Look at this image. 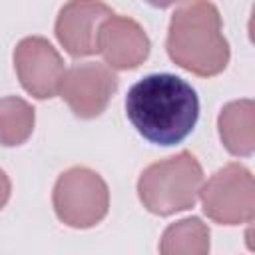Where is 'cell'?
<instances>
[{"instance_id":"1","label":"cell","mask_w":255,"mask_h":255,"mask_svg":"<svg viewBox=\"0 0 255 255\" xmlns=\"http://www.w3.org/2000/svg\"><path fill=\"white\" fill-rule=\"evenodd\" d=\"M126 116L149 143L175 145L193 131L199 98L193 86L175 74H147L128 90Z\"/></svg>"},{"instance_id":"2","label":"cell","mask_w":255,"mask_h":255,"mask_svg":"<svg viewBox=\"0 0 255 255\" xmlns=\"http://www.w3.org/2000/svg\"><path fill=\"white\" fill-rule=\"evenodd\" d=\"M165 50L173 64L199 78L221 74L231 52L217 6L211 2L179 4L169 20Z\"/></svg>"},{"instance_id":"3","label":"cell","mask_w":255,"mask_h":255,"mask_svg":"<svg viewBox=\"0 0 255 255\" xmlns=\"http://www.w3.org/2000/svg\"><path fill=\"white\" fill-rule=\"evenodd\" d=\"M203 185V167L183 149L171 157L149 163L137 179V197L153 215H173L195 205Z\"/></svg>"},{"instance_id":"4","label":"cell","mask_w":255,"mask_h":255,"mask_svg":"<svg viewBox=\"0 0 255 255\" xmlns=\"http://www.w3.org/2000/svg\"><path fill=\"white\" fill-rule=\"evenodd\" d=\"M56 217L74 229L98 225L110 209V189L104 177L84 165H74L60 173L52 191Z\"/></svg>"},{"instance_id":"5","label":"cell","mask_w":255,"mask_h":255,"mask_svg":"<svg viewBox=\"0 0 255 255\" xmlns=\"http://www.w3.org/2000/svg\"><path fill=\"white\" fill-rule=\"evenodd\" d=\"M199 199L203 213L215 223H251L255 213L253 175L239 161L225 163L201 185Z\"/></svg>"},{"instance_id":"6","label":"cell","mask_w":255,"mask_h":255,"mask_svg":"<svg viewBox=\"0 0 255 255\" xmlns=\"http://www.w3.org/2000/svg\"><path fill=\"white\" fill-rule=\"evenodd\" d=\"M116 90L118 76L106 64L76 62L64 72L58 94L76 118L92 120L106 112Z\"/></svg>"},{"instance_id":"7","label":"cell","mask_w":255,"mask_h":255,"mask_svg":"<svg viewBox=\"0 0 255 255\" xmlns=\"http://www.w3.org/2000/svg\"><path fill=\"white\" fill-rule=\"evenodd\" d=\"M14 70L22 88L38 100L54 98L66 72L62 56L44 36H26L16 44Z\"/></svg>"},{"instance_id":"8","label":"cell","mask_w":255,"mask_h":255,"mask_svg":"<svg viewBox=\"0 0 255 255\" xmlns=\"http://www.w3.org/2000/svg\"><path fill=\"white\" fill-rule=\"evenodd\" d=\"M114 10L104 2L74 0L60 8L54 32L64 50L74 58L92 56L98 52V32L104 20Z\"/></svg>"},{"instance_id":"9","label":"cell","mask_w":255,"mask_h":255,"mask_svg":"<svg viewBox=\"0 0 255 255\" xmlns=\"http://www.w3.org/2000/svg\"><path fill=\"white\" fill-rule=\"evenodd\" d=\"M149 36L143 26L122 14H112L98 32V52L110 70H133L149 56Z\"/></svg>"},{"instance_id":"10","label":"cell","mask_w":255,"mask_h":255,"mask_svg":"<svg viewBox=\"0 0 255 255\" xmlns=\"http://www.w3.org/2000/svg\"><path fill=\"white\" fill-rule=\"evenodd\" d=\"M217 131L231 155H251L255 149V102L243 98L225 104L217 116Z\"/></svg>"},{"instance_id":"11","label":"cell","mask_w":255,"mask_h":255,"mask_svg":"<svg viewBox=\"0 0 255 255\" xmlns=\"http://www.w3.org/2000/svg\"><path fill=\"white\" fill-rule=\"evenodd\" d=\"M209 227L199 217L169 223L159 239V255H209Z\"/></svg>"},{"instance_id":"12","label":"cell","mask_w":255,"mask_h":255,"mask_svg":"<svg viewBox=\"0 0 255 255\" xmlns=\"http://www.w3.org/2000/svg\"><path fill=\"white\" fill-rule=\"evenodd\" d=\"M34 124L36 112L26 100L18 96L0 98V145H22L32 135Z\"/></svg>"},{"instance_id":"13","label":"cell","mask_w":255,"mask_h":255,"mask_svg":"<svg viewBox=\"0 0 255 255\" xmlns=\"http://www.w3.org/2000/svg\"><path fill=\"white\" fill-rule=\"evenodd\" d=\"M10 191H12L10 177H8V175H6V171L0 167V209L8 203V199H10Z\"/></svg>"}]
</instances>
